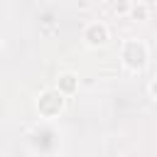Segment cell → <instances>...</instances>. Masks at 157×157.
<instances>
[{
	"instance_id": "cell-6",
	"label": "cell",
	"mask_w": 157,
	"mask_h": 157,
	"mask_svg": "<svg viewBox=\"0 0 157 157\" xmlns=\"http://www.w3.org/2000/svg\"><path fill=\"white\" fill-rule=\"evenodd\" d=\"M113 12L115 15H128L130 12V0H115L113 2Z\"/></svg>"
},
{
	"instance_id": "cell-8",
	"label": "cell",
	"mask_w": 157,
	"mask_h": 157,
	"mask_svg": "<svg viewBox=\"0 0 157 157\" xmlns=\"http://www.w3.org/2000/svg\"><path fill=\"white\" fill-rule=\"evenodd\" d=\"M0 47H2V39H0Z\"/></svg>"
},
{
	"instance_id": "cell-7",
	"label": "cell",
	"mask_w": 157,
	"mask_h": 157,
	"mask_svg": "<svg viewBox=\"0 0 157 157\" xmlns=\"http://www.w3.org/2000/svg\"><path fill=\"white\" fill-rule=\"evenodd\" d=\"M150 93H152V98H157V78H152V83H150Z\"/></svg>"
},
{
	"instance_id": "cell-2",
	"label": "cell",
	"mask_w": 157,
	"mask_h": 157,
	"mask_svg": "<svg viewBox=\"0 0 157 157\" xmlns=\"http://www.w3.org/2000/svg\"><path fill=\"white\" fill-rule=\"evenodd\" d=\"M61 108H64V96H61L56 88L44 91V93L39 96V101H37V110H39L42 118H54V115L61 113Z\"/></svg>"
},
{
	"instance_id": "cell-3",
	"label": "cell",
	"mask_w": 157,
	"mask_h": 157,
	"mask_svg": "<svg viewBox=\"0 0 157 157\" xmlns=\"http://www.w3.org/2000/svg\"><path fill=\"white\" fill-rule=\"evenodd\" d=\"M83 39H86V44H91V47H103V44L108 42V27H105L103 22H91V25H86V29H83Z\"/></svg>"
},
{
	"instance_id": "cell-1",
	"label": "cell",
	"mask_w": 157,
	"mask_h": 157,
	"mask_svg": "<svg viewBox=\"0 0 157 157\" xmlns=\"http://www.w3.org/2000/svg\"><path fill=\"white\" fill-rule=\"evenodd\" d=\"M120 59L130 71H142L147 66V47L140 39H128L120 49Z\"/></svg>"
},
{
	"instance_id": "cell-5",
	"label": "cell",
	"mask_w": 157,
	"mask_h": 157,
	"mask_svg": "<svg viewBox=\"0 0 157 157\" xmlns=\"http://www.w3.org/2000/svg\"><path fill=\"white\" fill-rule=\"evenodd\" d=\"M132 20H137V22H142V20H147V15H150V10H147V5L145 2H137V5H130V12H128Z\"/></svg>"
},
{
	"instance_id": "cell-4",
	"label": "cell",
	"mask_w": 157,
	"mask_h": 157,
	"mask_svg": "<svg viewBox=\"0 0 157 157\" xmlns=\"http://www.w3.org/2000/svg\"><path fill=\"white\" fill-rule=\"evenodd\" d=\"M56 91H59L61 96H74V93L78 91V76L71 74V71L61 74L59 81H56Z\"/></svg>"
}]
</instances>
